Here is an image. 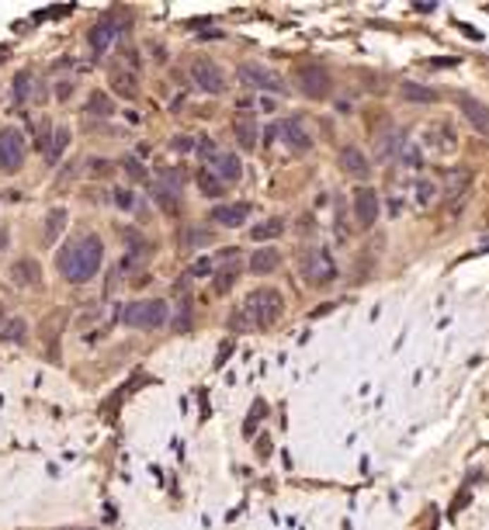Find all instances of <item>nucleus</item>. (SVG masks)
<instances>
[{
  "label": "nucleus",
  "mask_w": 489,
  "mask_h": 530,
  "mask_svg": "<svg viewBox=\"0 0 489 530\" xmlns=\"http://www.w3.org/2000/svg\"><path fill=\"white\" fill-rule=\"evenodd\" d=\"M282 139L288 142V149H291V153H309V146H313L309 132L302 128V122H298V118H288V122H282Z\"/></svg>",
  "instance_id": "4468645a"
},
{
  "label": "nucleus",
  "mask_w": 489,
  "mask_h": 530,
  "mask_svg": "<svg viewBox=\"0 0 489 530\" xmlns=\"http://www.w3.org/2000/svg\"><path fill=\"white\" fill-rule=\"evenodd\" d=\"M14 97L18 101H42V94H39V80L32 77V73H18L14 77Z\"/></svg>",
  "instance_id": "4be33fe9"
},
{
  "label": "nucleus",
  "mask_w": 489,
  "mask_h": 530,
  "mask_svg": "<svg viewBox=\"0 0 489 530\" xmlns=\"http://www.w3.org/2000/svg\"><path fill=\"white\" fill-rule=\"evenodd\" d=\"M66 146H70V128H66V125H59V128L52 132V142H49L45 156H49V160L56 164V160H59V156L66 153Z\"/></svg>",
  "instance_id": "393cba45"
},
{
  "label": "nucleus",
  "mask_w": 489,
  "mask_h": 530,
  "mask_svg": "<svg viewBox=\"0 0 489 530\" xmlns=\"http://www.w3.org/2000/svg\"><path fill=\"white\" fill-rule=\"evenodd\" d=\"M188 316H191V305L184 302V305H181V316L174 319V326H177V329H188V326H191V319H188Z\"/></svg>",
  "instance_id": "f704fd0d"
},
{
  "label": "nucleus",
  "mask_w": 489,
  "mask_h": 530,
  "mask_svg": "<svg viewBox=\"0 0 489 530\" xmlns=\"http://www.w3.org/2000/svg\"><path fill=\"white\" fill-rule=\"evenodd\" d=\"M212 215H215V222H219V226H229V229H236V226H243V222H246V215H250V204H246V202L219 204Z\"/></svg>",
  "instance_id": "dca6fc26"
},
{
  "label": "nucleus",
  "mask_w": 489,
  "mask_h": 530,
  "mask_svg": "<svg viewBox=\"0 0 489 530\" xmlns=\"http://www.w3.org/2000/svg\"><path fill=\"white\" fill-rule=\"evenodd\" d=\"M403 146H406V135H403L399 128H392L389 135H382V139H378V160H392V156H399V153H403Z\"/></svg>",
  "instance_id": "aec40b11"
},
{
  "label": "nucleus",
  "mask_w": 489,
  "mask_h": 530,
  "mask_svg": "<svg viewBox=\"0 0 489 530\" xmlns=\"http://www.w3.org/2000/svg\"><path fill=\"white\" fill-rule=\"evenodd\" d=\"M108 83H111V94H119L125 101L139 97V73L132 66H111L108 70Z\"/></svg>",
  "instance_id": "1a4fd4ad"
},
{
  "label": "nucleus",
  "mask_w": 489,
  "mask_h": 530,
  "mask_svg": "<svg viewBox=\"0 0 489 530\" xmlns=\"http://www.w3.org/2000/svg\"><path fill=\"white\" fill-rule=\"evenodd\" d=\"M458 108L465 111V118L472 122V128H476V132L489 135V104L476 101V97H469V94H458Z\"/></svg>",
  "instance_id": "f8f14e48"
},
{
  "label": "nucleus",
  "mask_w": 489,
  "mask_h": 530,
  "mask_svg": "<svg viewBox=\"0 0 489 530\" xmlns=\"http://www.w3.org/2000/svg\"><path fill=\"white\" fill-rule=\"evenodd\" d=\"M184 243H188V246H202V243H208V233H202V229H191V233L184 236Z\"/></svg>",
  "instance_id": "72a5a7b5"
},
{
  "label": "nucleus",
  "mask_w": 489,
  "mask_h": 530,
  "mask_svg": "<svg viewBox=\"0 0 489 530\" xmlns=\"http://www.w3.org/2000/svg\"><path fill=\"white\" fill-rule=\"evenodd\" d=\"M469 187H472V173H469L465 166L451 170L448 177H445V202H461Z\"/></svg>",
  "instance_id": "2eb2a0df"
},
{
  "label": "nucleus",
  "mask_w": 489,
  "mask_h": 530,
  "mask_svg": "<svg viewBox=\"0 0 489 530\" xmlns=\"http://www.w3.org/2000/svg\"><path fill=\"white\" fill-rule=\"evenodd\" d=\"M354 218L361 229H371L375 218H378V195L371 187H358L354 191Z\"/></svg>",
  "instance_id": "9d476101"
},
{
  "label": "nucleus",
  "mask_w": 489,
  "mask_h": 530,
  "mask_svg": "<svg viewBox=\"0 0 489 530\" xmlns=\"http://www.w3.org/2000/svg\"><path fill=\"white\" fill-rule=\"evenodd\" d=\"M285 312V298H282V291H274V288H257V291H250L243 298V309H240V316H246V323L250 326H271V323H278V316Z\"/></svg>",
  "instance_id": "f03ea898"
},
{
  "label": "nucleus",
  "mask_w": 489,
  "mask_h": 530,
  "mask_svg": "<svg viewBox=\"0 0 489 530\" xmlns=\"http://www.w3.org/2000/svg\"><path fill=\"white\" fill-rule=\"evenodd\" d=\"M240 80L250 83V87H260V90H282L285 87V80L274 73V70H267V66H257V63H243L240 70Z\"/></svg>",
  "instance_id": "6e6552de"
},
{
  "label": "nucleus",
  "mask_w": 489,
  "mask_h": 530,
  "mask_svg": "<svg viewBox=\"0 0 489 530\" xmlns=\"http://www.w3.org/2000/svg\"><path fill=\"white\" fill-rule=\"evenodd\" d=\"M25 164V139L18 128H0V170H18Z\"/></svg>",
  "instance_id": "423d86ee"
},
{
  "label": "nucleus",
  "mask_w": 489,
  "mask_h": 530,
  "mask_svg": "<svg viewBox=\"0 0 489 530\" xmlns=\"http://www.w3.org/2000/svg\"><path fill=\"white\" fill-rule=\"evenodd\" d=\"M125 170H128V173H132V177H139V180H143V177H146V170H143V164H135V160H132V156H128V160H125Z\"/></svg>",
  "instance_id": "4c0bfd02"
},
{
  "label": "nucleus",
  "mask_w": 489,
  "mask_h": 530,
  "mask_svg": "<svg viewBox=\"0 0 489 530\" xmlns=\"http://www.w3.org/2000/svg\"><path fill=\"white\" fill-rule=\"evenodd\" d=\"M282 233H285V222H282V218H267V222H260L250 236H253L257 243H264V240H274V236H282Z\"/></svg>",
  "instance_id": "bb28decb"
},
{
  "label": "nucleus",
  "mask_w": 489,
  "mask_h": 530,
  "mask_svg": "<svg viewBox=\"0 0 489 530\" xmlns=\"http://www.w3.org/2000/svg\"><path fill=\"white\" fill-rule=\"evenodd\" d=\"M21 336H25V319H18V316L7 319V326L0 329V340H4V343H18Z\"/></svg>",
  "instance_id": "7c9ffc66"
},
{
  "label": "nucleus",
  "mask_w": 489,
  "mask_h": 530,
  "mask_svg": "<svg viewBox=\"0 0 489 530\" xmlns=\"http://www.w3.org/2000/svg\"><path fill=\"white\" fill-rule=\"evenodd\" d=\"M101 260H104V243H101V236L87 233L83 240L70 243L63 253H59V271H63V278H66V281H73V285H87V281L97 274Z\"/></svg>",
  "instance_id": "f257e3e1"
},
{
  "label": "nucleus",
  "mask_w": 489,
  "mask_h": 530,
  "mask_svg": "<svg viewBox=\"0 0 489 530\" xmlns=\"http://www.w3.org/2000/svg\"><path fill=\"white\" fill-rule=\"evenodd\" d=\"M191 77L195 83L208 90V94H222V87H226V77H222V66H215L212 59H195L191 63Z\"/></svg>",
  "instance_id": "0eeeda50"
},
{
  "label": "nucleus",
  "mask_w": 489,
  "mask_h": 530,
  "mask_svg": "<svg viewBox=\"0 0 489 530\" xmlns=\"http://www.w3.org/2000/svg\"><path fill=\"white\" fill-rule=\"evenodd\" d=\"M115 202H119V208H132V204H135V198H132V191L115 187Z\"/></svg>",
  "instance_id": "473e14b6"
},
{
  "label": "nucleus",
  "mask_w": 489,
  "mask_h": 530,
  "mask_svg": "<svg viewBox=\"0 0 489 530\" xmlns=\"http://www.w3.org/2000/svg\"><path fill=\"white\" fill-rule=\"evenodd\" d=\"M157 198H160V204H163V211H177V198L174 195H167V191H157Z\"/></svg>",
  "instance_id": "c9c22d12"
},
{
  "label": "nucleus",
  "mask_w": 489,
  "mask_h": 530,
  "mask_svg": "<svg viewBox=\"0 0 489 530\" xmlns=\"http://www.w3.org/2000/svg\"><path fill=\"white\" fill-rule=\"evenodd\" d=\"M4 246H7V233H0V249H4Z\"/></svg>",
  "instance_id": "a19ab883"
},
{
  "label": "nucleus",
  "mask_w": 489,
  "mask_h": 530,
  "mask_svg": "<svg viewBox=\"0 0 489 530\" xmlns=\"http://www.w3.org/2000/svg\"><path fill=\"white\" fill-rule=\"evenodd\" d=\"M430 198H434V184H430V180H420V184H416V204H430Z\"/></svg>",
  "instance_id": "2f4dec72"
},
{
  "label": "nucleus",
  "mask_w": 489,
  "mask_h": 530,
  "mask_svg": "<svg viewBox=\"0 0 489 530\" xmlns=\"http://www.w3.org/2000/svg\"><path fill=\"white\" fill-rule=\"evenodd\" d=\"M83 111H87V115H97V118H111V115H115V104H111V97H108V94L94 90V94L87 97Z\"/></svg>",
  "instance_id": "5701e85b"
},
{
  "label": "nucleus",
  "mask_w": 489,
  "mask_h": 530,
  "mask_svg": "<svg viewBox=\"0 0 489 530\" xmlns=\"http://www.w3.org/2000/svg\"><path fill=\"white\" fill-rule=\"evenodd\" d=\"M63 226H66V208H52V211L45 215V240L56 243V236L63 233Z\"/></svg>",
  "instance_id": "a878e982"
},
{
  "label": "nucleus",
  "mask_w": 489,
  "mask_h": 530,
  "mask_svg": "<svg viewBox=\"0 0 489 530\" xmlns=\"http://www.w3.org/2000/svg\"><path fill=\"white\" fill-rule=\"evenodd\" d=\"M403 97H406V101H416V104H434V101H437V90L406 80V83H403Z\"/></svg>",
  "instance_id": "b1692460"
},
{
  "label": "nucleus",
  "mask_w": 489,
  "mask_h": 530,
  "mask_svg": "<svg viewBox=\"0 0 489 530\" xmlns=\"http://www.w3.org/2000/svg\"><path fill=\"white\" fill-rule=\"evenodd\" d=\"M413 11H420V14H434V11H437V4H413Z\"/></svg>",
  "instance_id": "58836bf2"
},
{
  "label": "nucleus",
  "mask_w": 489,
  "mask_h": 530,
  "mask_svg": "<svg viewBox=\"0 0 489 530\" xmlns=\"http://www.w3.org/2000/svg\"><path fill=\"white\" fill-rule=\"evenodd\" d=\"M167 316H170V305L163 298H143V302L125 305L122 323L125 326H139V329H157L167 323Z\"/></svg>",
  "instance_id": "7ed1b4c3"
},
{
  "label": "nucleus",
  "mask_w": 489,
  "mask_h": 530,
  "mask_svg": "<svg viewBox=\"0 0 489 530\" xmlns=\"http://www.w3.org/2000/svg\"><path fill=\"white\" fill-rule=\"evenodd\" d=\"M302 278L309 281V285H330L333 278H337V264H333V257L326 253V249H309V253H302Z\"/></svg>",
  "instance_id": "20e7f679"
},
{
  "label": "nucleus",
  "mask_w": 489,
  "mask_h": 530,
  "mask_svg": "<svg viewBox=\"0 0 489 530\" xmlns=\"http://www.w3.org/2000/svg\"><path fill=\"white\" fill-rule=\"evenodd\" d=\"M208 271H212V260H198L195 264V274H208Z\"/></svg>",
  "instance_id": "ea45409f"
},
{
  "label": "nucleus",
  "mask_w": 489,
  "mask_h": 530,
  "mask_svg": "<svg viewBox=\"0 0 489 530\" xmlns=\"http://www.w3.org/2000/svg\"><path fill=\"white\" fill-rule=\"evenodd\" d=\"M170 146H174V149H177V153H188V149H191V146H195V139H188V135H177V139H174V142H170Z\"/></svg>",
  "instance_id": "e433bc0d"
},
{
  "label": "nucleus",
  "mask_w": 489,
  "mask_h": 530,
  "mask_svg": "<svg viewBox=\"0 0 489 530\" xmlns=\"http://www.w3.org/2000/svg\"><path fill=\"white\" fill-rule=\"evenodd\" d=\"M198 187H202V195H208V198H222V191H226V184H222L215 173H208V170L198 173Z\"/></svg>",
  "instance_id": "c756f323"
},
{
  "label": "nucleus",
  "mask_w": 489,
  "mask_h": 530,
  "mask_svg": "<svg viewBox=\"0 0 489 530\" xmlns=\"http://www.w3.org/2000/svg\"><path fill=\"white\" fill-rule=\"evenodd\" d=\"M11 281H14L18 288H39L42 285L39 260H32V257H21V260H14V264H11Z\"/></svg>",
  "instance_id": "9b49d317"
},
{
  "label": "nucleus",
  "mask_w": 489,
  "mask_h": 530,
  "mask_svg": "<svg viewBox=\"0 0 489 530\" xmlns=\"http://www.w3.org/2000/svg\"><path fill=\"white\" fill-rule=\"evenodd\" d=\"M340 170H344L347 177L365 180L368 173H371V164H368V156L358 149V146H344V149H340Z\"/></svg>",
  "instance_id": "ddd939ff"
},
{
  "label": "nucleus",
  "mask_w": 489,
  "mask_h": 530,
  "mask_svg": "<svg viewBox=\"0 0 489 530\" xmlns=\"http://www.w3.org/2000/svg\"><path fill=\"white\" fill-rule=\"evenodd\" d=\"M236 139H240L243 149H253L257 146V122L253 118H240L236 122Z\"/></svg>",
  "instance_id": "cd10ccee"
},
{
  "label": "nucleus",
  "mask_w": 489,
  "mask_h": 530,
  "mask_svg": "<svg viewBox=\"0 0 489 530\" xmlns=\"http://www.w3.org/2000/svg\"><path fill=\"white\" fill-rule=\"evenodd\" d=\"M295 80L302 87V94L313 97V101H323L326 94L333 90V80H330V70H326V66H298Z\"/></svg>",
  "instance_id": "39448f33"
},
{
  "label": "nucleus",
  "mask_w": 489,
  "mask_h": 530,
  "mask_svg": "<svg viewBox=\"0 0 489 530\" xmlns=\"http://www.w3.org/2000/svg\"><path fill=\"white\" fill-rule=\"evenodd\" d=\"M236 278H240V264H233V260H229V264H226V271H219V274H215V291H219V295H226L229 288L236 285Z\"/></svg>",
  "instance_id": "c85d7f7f"
},
{
  "label": "nucleus",
  "mask_w": 489,
  "mask_h": 530,
  "mask_svg": "<svg viewBox=\"0 0 489 530\" xmlns=\"http://www.w3.org/2000/svg\"><path fill=\"white\" fill-rule=\"evenodd\" d=\"M115 35H119V25H115L111 18L97 21V25L90 28V49H94V52H104V49L115 42Z\"/></svg>",
  "instance_id": "a211bd4d"
},
{
  "label": "nucleus",
  "mask_w": 489,
  "mask_h": 530,
  "mask_svg": "<svg viewBox=\"0 0 489 530\" xmlns=\"http://www.w3.org/2000/svg\"><path fill=\"white\" fill-rule=\"evenodd\" d=\"M278 264H282L278 249H257L250 257V274H271V271H278Z\"/></svg>",
  "instance_id": "412c9836"
},
{
  "label": "nucleus",
  "mask_w": 489,
  "mask_h": 530,
  "mask_svg": "<svg viewBox=\"0 0 489 530\" xmlns=\"http://www.w3.org/2000/svg\"><path fill=\"white\" fill-rule=\"evenodd\" d=\"M427 146L437 149V153H454V146H458L454 128H451V125H434V128L427 132Z\"/></svg>",
  "instance_id": "6ab92c4d"
},
{
  "label": "nucleus",
  "mask_w": 489,
  "mask_h": 530,
  "mask_svg": "<svg viewBox=\"0 0 489 530\" xmlns=\"http://www.w3.org/2000/svg\"><path fill=\"white\" fill-rule=\"evenodd\" d=\"M212 164H215V173H219L222 184H236V180L243 177V166L236 160V153H219Z\"/></svg>",
  "instance_id": "f3484780"
}]
</instances>
